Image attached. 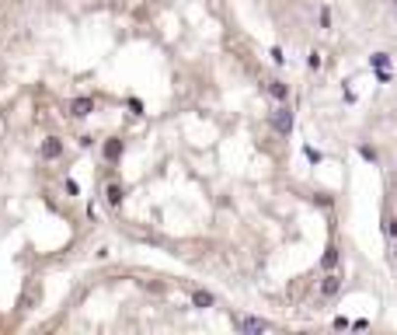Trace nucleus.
<instances>
[{
  "instance_id": "nucleus-1",
  "label": "nucleus",
  "mask_w": 397,
  "mask_h": 335,
  "mask_svg": "<svg viewBox=\"0 0 397 335\" xmlns=\"http://www.w3.org/2000/svg\"><path fill=\"white\" fill-rule=\"evenodd\" d=\"M341 286H345V269L338 266V269H331V273H324V279H321V286H317V301H321V304H328V301H335V297L341 293Z\"/></svg>"
},
{
  "instance_id": "nucleus-2",
  "label": "nucleus",
  "mask_w": 397,
  "mask_h": 335,
  "mask_svg": "<svg viewBox=\"0 0 397 335\" xmlns=\"http://www.w3.org/2000/svg\"><path fill=\"white\" fill-rule=\"evenodd\" d=\"M268 122H272V129L279 133V136H289V133H293V105H289V101H279V105L268 112Z\"/></svg>"
},
{
  "instance_id": "nucleus-3",
  "label": "nucleus",
  "mask_w": 397,
  "mask_h": 335,
  "mask_svg": "<svg viewBox=\"0 0 397 335\" xmlns=\"http://www.w3.org/2000/svg\"><path fill=\"white\" fill-rule=\"evenodd\" d=\"M230 321H233L237 332H248V335H261V332L272 328V321H265V318H251V314H233Z\"/></svg>"
},
{
  "instance_id": "nucleus-4",
  "label": "nucleus",
  "mask_w": 397,
  "mask_h": 335,
  "mask_svg": "<svg viewBox=\"0 0 397 335\" xmlns=\"http://www.w3.org/2000/svg\"><path fill=\"white\" fill-rule=\"evenodd\" d=\"M265 94H268L275 105H279V101H289L293 91H289V84H286L283 77H268V81H265Z\"/></svg>"
},
{
  "instance_id": "nucleus-5",
  "label": "nucleus",
  "mask_w": 397,
  "mask_h": 335,
  "mask_svg": "<svg viewBox=\"0 0 397 335\" xmlns=\"http://www.w3.org/2000/svg\"><path fill=\"white\" fill-rule=\"evenodd\" d=\"M38 157L42 161H59L63 157V140L59 136H46L42 147H38Z\"/></svg>"
},
{
  "instance_id": "nucleus-6",
  "label": "nucleus",
  "mask_w": 397,
  "mask_h": 335,
  "mask_svg": "<svg viewBox=\"0 0 397 335\" xmlns=\"http://www.w3.org/2000/svg\"><path fill=\"white\" fill-rule=\"evenodd\" d=\"M91 112H94V98H87V94H81V98L70 101V116H73V119H87Z\"/></svg>"
},
{
  "instance_id": "nucleus-7",
  "label": "nucleus",
  "mask_w": 397,
  "mask_h": 335,
  "mask_svg": "<svg viewBox=\"0 0 397 335\" xmlns=\"http://www.w3.org/2000/svg\"><path fill=\"white\" fill-rule=\"evenodd\" d=\"M338 266H341V248H338V244H328L324 255H321V273H331V269H338Z\"/></svg>"
},
{
  "instance_id": "nucleus-8",
  "label": "nucleus",
  "mask_w": 397,
  "mask_h": 335,
  "mask_svg": "<svg viewBox=\"0 0 397 335\" xmlns=\"http://www.w3.org/2000/svg\"><path fill=\"white\" fill-rule=\"evenodd\" d=\"M101 154H105V161H108V164H115L118 157H122V140H108Z\"/></svg>"
},
{
  "instance_id": "nucleus-9",
  "label": "nucleus",
  "mask_w": 397,
  "mask_h": 335,
  "mask_svg": "<svg viewBox=\"0 0 397 335\" xmlns=\"http://www.w3.org/2000/svg\"><path fill=\"white\" fill-rule=\"evenodd\" d=\"M192 304H195V307H213L216 297H213L209 290H192Z\"/></svg>"
},
{
  "instance_id": "nucleus-10",
  "label": "nucleus",
  "mask_w": 397,
  "mask_h": 335,
  "mask_svg": "<svg viewBox=\"0 0 397 335\" xmlns=\"http://www.w3.org/2000/svg\"><path fill=\"white\" fill-rule=\"evenodd\" d=\"M105 199H108V206H118V203H122V185L112 182L108 189H105Z\"/></svg>"
},
{
  "instance_id": "nucleus-11",
  "label": "nucleus",
  "mask_w": 397,
  "mask_h": 335,
  "mask_svg": "<svg viewBox=\"0 0 397 335\" xmlns=\"http://www.w3.org/2000/svg\"><path fill=\"white\" fill-rule=\"evenodd\" d=\"M383 234H387L390 241H397V216H390V213H383Z\"/></svg>"
},
{
  "instance_id": "nucleus-12",
  "label": "nucleus",
  "mask_w": 397,
  "mask_h": 335,
  "mask_svg": "<svg viewBox=\"0 0 397 335\" xmlns=\"http://www.w3.org/2000/svg\"><path fill=\"white\" fill-rule=\"evenodd\" d=\"M317 21L321 28H331V7H317Z\"/></svg>"
},
{
  "instance_id": "nucleus-13",
  "label": "nucleus",
  "mask_w": 397,
  "mask_h": 335,
  "mask_svg": "<svg viewBox=\"0 0 397 335\" xmlns=\"http://www.w3.org/2000/svg\"><path fill=\"white\" fill-rule=\"evenodd\" d=\"M373 66H376V70H387V66H390V56H387V53H373Z\"/></svg>"
},
{
  "instance_id": "nucleus-14",
  "label": "nucleus",
  "mask_w": 397,
  "mask_h": 335,
  "mask_svg": "<svg viewBox=\"0 0 397 335\" xmlns=\"http://www.w3.org/2000/svg\"><path fill=\"white\" fill-rule=\"evenodd\" d=\"M359 154H363L366 161H373V164L380 161V154H376V147H366V143H363V147H359Z\"/></svg>"
},
{
  "instance_id": "nucleus-15",
  "label": "nucleus",
  "mask_w": 397,
  "mask_h": 335,
  "mask_svg": "<svg viewBox=\"0 0 397 335\" xmlns=\"http://www.w3.org/2000/svg\"><path fill=\"white\" fill-rule=\"evenodd\" d=\"M307 66H310V70H321V66H324V56H321V53H310Z\"/></svg>"
},
{
  "instance_id": "nucleus-16",
  "label": "nucleus",
  "mask_w": 397,
  "mask_h": 335,
  "mask_svg": "<svg viewBox=\"0 0 397 335\" xmlns=\"http://www.w3.org/2000/svg\"><path fill=\"white\" fill-rule=\"evenodd\" d=\"M394 7H397V0H394Z\"/></svg>"
}]
</instances>
